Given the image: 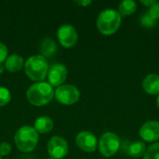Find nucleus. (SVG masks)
Here are the masks:
<instances>
[{
	"label": "nucleus",
	"mask_w": 159,
	"mask_h": 159,
	"mask_svg": "<svg viewBox=\"0 0 159 159\" xmlns=\"http://www.w3.org/2000/svg\"><path fill=\"white\" fill-rule=\"evenodd\" d=\"M143 90L150 95H159V75L150 74L143 81Z\"/></svg>",
	"instance_id": "nucleus-12"
},
{
	"label": "nucleus",
	"mask_w": 159,
	"mask_h": 159,
	"mask_svg": "<svg viewBox=\"0 0 159 159\" xmlns=\"http://www.w3.org/2000/svg\"><path fill=\"white\" fill-rule=\"evenodd\" d=\"M137 9V3L133 0H125L119 3L117 12L121 17H128L132 15Z\"/></svg>",
	"instance_id": "nucleus-17"
},
{
	"label": "nucleus",
	"mask_w": 159,
	"mask_h": 159,
	"mask_svg": "<svg viewBox=\"0 0 159 159\" xmlns=\"http://www.w3.org/2000/svg\"><path fill=\"white\" fill-rule=\"evenodd\" d=\"M48 159H53V158H48Z\"/></svg>",
	"instance_id": "nucleus-29"
},
{
	"label": "nucleus",
	"mask_w": 159,
	"mask_h": 159,
	"mask_svg": "<svg viewBox=\"0 0 159 159\" xmlns=\"http://www.w3.org/2000/svg\"><path fill=\"white\" fill-rule=\"evenodd\" d=\"M143 159H159V143H153L146 149Z\"/></svg>",
	"instance_id": "nucleus-18"
},
{
	"label": "nucleus",
	"mask_w": 159,
	"mask_h": 159,
	"mask_svg": "<svg viewBox=\"0 0 159 159\" xmlns=\"http://www.w3.org/2000/svg\"><path fill=\"white\" fill-rule=\"evenodd\" d=\"M157 23V20L155 19H153L148 12L146 13H143V16L141 17V24L143 26V27H146V28H152L156 25Z\"/></svg>",
	"instance_id": "nucleus-20"
},
{
	"label": "nucleus",
	"mask_w": 159,
	"mask_h": 159,
	"mask_svg": "<svg viewBox=\"0 0 159 159\" xmlns=\"http://www.w3.org/2000/svg\"><path fill=\"white\" fill-rule=\"evenodd\" d=\"M28 102L34 106H44L51 102L54 97L53 88L48 82H36L26 92Z\"/></svg>",
	"instance_id": "nucleus-1"
},
{
	"label": "nucleus",
	"mask_w": 159,
	"mask_h": 159,
	"mask_svg": "<svg viewBox=\"0 0 159 159\" xmlns=\"http://www.w3.org/2000/svg\"><path fill=\"white\" fill-rule=\"evenodd\" d=\"M23 65H24L23 58L17 54H12L10 56H7L4 64L5 69L12 73L20 71L23 67Z\"/></svg>",
	"instance_id": "nucleus-13"
},
{
	"label": "nucleus",
	"mask_w": 159,
	"mask_h": 159,
	"mask_svg": "<svg viewBox=\"0 0 159 159\" xmlns=\"http://www.w3.org/2000/svg\"><path fill=\"white\" fill-rule=\"evenodd\" d=\"M10 100H11L10 91L5 87H0V106L7 105L10 102Z\"/></svg>",
	"instance_id": "nucleus-19"
},
{
	"label": "nucleus",
	"mask_w": 159,
	"mask_h": 159,
	"mask_svg": "<svg viewBox=\"0 0 159 159\" xmlns=\"http://www.w3.org/2000/svg\"><path fill=\"white\" fill-rule=\"evenodd\" d=\"M75 143L82 151L92 153L97 149L98 140L92 132L81 131L75 137Z\"/></svg>",
	"instance_id": "nucleus-10"
},
{
	"label": "nucleus",
	"mask_w": 159,
	"mask_h": 159,
	"mask_svg": "<svg viewBox=\"0 0 159 159\" xmlns=\"http://www.w3.org/2000/svg\"><path fill=\"white\" fill-rule=\"evenodd\" d=\"M56 100L63 105H73L78 102L80 92L74 85H61L54 91Z\"/></svg>",
	"instance_id": "nucleus-6"
},
{
	"label": "nucleus",
	"mask_w": 159,
	"mask_h": 159,
	"mask_svg": "<svg viewBox=\"0 0 159 159\" xmlns=\"http://www.w3.org/2000/svg\"><path fill=\"white\" fill-rule=\"evenodd\" d=\"M69 146L65 139L60 136H53L48 143V155L53 159L64 158L68 154Z\"/></svg>",
	"instance_id": "nucleus-7"
},
{
	"label": "nucleus",
	"mask_w": 159,
	"mask_h": 159,
	"mask_svg": "<svg viewBox=\"0 0 159 159\" xmlns=\"http://www.w3.org/2000/svg\"><path fill=\"white\" fill-rule=\"evenodd\" d=\"M146 151V145L143 142L136 141L129 144L127 149V153L129 157L133 158H140L143 157Z\"/></svg>",
	"instance_id": "nucleus-16"
},
{
	"label": "nucleus",
	"mask_w": 159,
	"mask_h": 159,
	"mask_svg": "<svg viewBox=\"0 0 159 159\" xmlns=\"http://www.w3.org/2000/svg\"><path fill=\"white\" fill-rule=\"evenodd\" d=\"M34 128L37 133H48L53 129V121L50 117L43 116L35 119Z\"/></svg>",
	"instance_id": "nucleus-15"
},
{
	"label": "nucleus",
	"mask_w": 159,
	"mask_h": 159,
	"mask_svg": "<svg viewBox=\"0 0 159 159\" xmlns=\"http://www.w3.org/2000/svg\"><path fill=\"white\" fill-rule=\"evenodd\" d=\"M157 1V0H142L141 1V3L143 5V6H145V7H152L154 4H156Z\"/></svg>",
	"instance_id": "nucleus-24"
},
{
	"label": "nucleus",
	"mask_w": 159,
	"mask_h": 159,
	"mask_svg": "<svg viewBox=\"0 0 159 159\" xmlns=\"http://www.w3.org/2000/svg\"><path fill=\"white\" fill-rule=\"evenodd\" d=\"M39 50L44 58H48L53 56L57 51V45L53 39L50 37L44 38L39 44Z\"/></svg>",
	"instance_id": "nucleus-14"
},
{
	"label": "nucleus",
	"mask_w": 159,
	"mask_h": 159,
	"mask_svg": "<svg viewBox=\"0 0 159 159\" xmlns=\"http://www.w3.org/2000/svg\"><path fill=\"white\" fill-rule=\"evenodd\" d=\"M100 153L104 157L115 156L120 149L121 141L118 135L114 132H105L102 135L98 142Z\"/></svg>",
	"instance_id": "nucleus-5"
},
{
	"label": "nucleus",
	"mask_w": 159,
	"mask_h": 159,
	"mask_svg": "<svg viewBox=\"0 0 159 159\" xmlns=\"http://www.w3.org/2000/svg\"><path fill=\"white\" fill-rule=\"evenodd\" d=\"M11 151V145L7 143H0V156L5 157L7 156Z\"/></svg>",
	"instance_id": "nucleus-22"
},
{
	"label": "nucleus",
	"mask_w": 159,
	"mask_h": 159,
	"mask_svg": "<svg viewBox=\"0 0 159 159\" xmlns=\"http://www.w3.org/2000/svg\"><path fill=\"white\" fill-rule=\"evenodd\" d=\"M139 134L143 142L155 143L159 140V121H146L140 128Z\"/></svg>",
	"instance_id": "nucleus-9"
},
{
	"label": "nucleus",
	"mask_w": 159,
	"mask_h": 159,
	"mask_svg": "<svg viewBox=\"0 0 159 159\" xmlns=\"http://www.w3.org/2000/svg\"><path fill=\"white\" fill-rule=\"evenodd\" d=\"M39 136L34 127H20L15 133L14 142L17 148L22 153H30L34 150L38 143Z\"/></svg>",
	"instance_id": "nucleus-4"
},
{
	"label": "nucleus",
	"mask_w": 159,
	"mask_h": 159,
	"mask_svg": "<svg viewBox=\"0 0 159 159\" xmlns=\"http://www.w3.org/2000/svg\"><path fill=\"white\" fill-rule=\"evenodd\" d=\"M0 159H2V158H1V156H0Z\"/></svg>",
	"instance_id": "nucleus-28"
},
{
	"label": "nucleus",
	"mask_w": 159,
	"mask_h": 159,
	"mask_svg": "<svg viewBox=\"0 0 159 159\" xmlns=\"http://www.w3.org/2000/svg\"><path fill=\"white\" fill-rule=\"evenodd\" d=\"M7 52L8 50L7 46L4 43L0 42V63L5 62L6 59L7 58Z\"/></svg>",
	"instance_id": "nucleus-23"
},
{
	"label": "nucleus",
	"mask_w": 159,
	"mask_h": 159,
	"mask_svg": "<svg viewBox=\"0 0 159 159\" xmlns=\"http://www.w3.org/2000/svg\"><path fill=\"white\" fill-rule=\"evenodd\" d=\"M75 3L78 4V5H80V6L86 7V6H88L89 4H91V1H89V0H87V1H76Z\"/></svg>",
	"instance_id": "nucleus-25"
},
{
	"label": "nucleus",
	"mask_w": 159,
	"mask_h": 159,
	"mask_svg": "<svg viewBox=\"0 0 159 159\" xmlns=\"http://www.w3.org/2000/svg\"><path fill=\"white\" fill-rule=\"evenodd\" d=\"M157 108L159 109V95L157 96Z\"/></svg>",
	"instance_id": "nucleus-27"
},
{
	"label": "nucleus",
	"mask_w": 159,
	"mask_h": 159,
	"mask_svg": "<svg viewBox=\"0 0 159 159\" xmlns=\"http://www.w3.org/2000/svg\"><path fill=\"white\" fill-rule=\"evenodd\" d=\"M4 71H5V66L2 63H0V74H3Z\"/></svg>",
	"instance_id": "nucleus-26"
},
{
	"label": "nucleus",
	"mask_w": 159,
	"mask_h": 159,
	"mask_svg": "<svg viewBox=\"0 0 159 159\" xmlns=\"http://www.w3.org/2000/svg\"><path fill=\"white\" fill-rule=\"evenodd\" d=\"M122 17L117 10L107 8L102 10L97 18V28L99 32L104 35L114 34L121 26Z\"/></svg>",
	"instance_id": "nucleus-2"
},
{
	"label": "nucleus",
	"mask_w": 159,
	"mask_h": 159,
	"mask_svg": "<svg viewBox=\"0 0 159 159\" xmlns=\"http://www.w3.org/2000/svg\"><path fill=\"white\" fill-rule=\"evenodd\" d=\"M57 37L62 47L69 48L76 45L78 40V34L74 26L70 24H63L58 29Z\"/></svg>",
	"instance_id": "nucleus-8"
},
{
	"label": "nucleus",
	"mask_w": 159,
	"mask_h": 159,
	"mask_svg": "<svg viewBox=\"0 0 159 159\" xmlns=\"http://www.w3.org/2000/svg\"><path fill=\"white\" fill-rule=\"evenodd\" d=\"M48 63L42 55L31 56L24 62L25 74L33 81L42 82L48 75Z\"/></svg>",
	"instance_id": "nucleus-3"
},
{
	"label": "nucleus",
	"mask_w": 159,
	"mask_h": 159,
	"mask_svg": "<svg viewBox=\"0 0 159 159\" xmlns=\"http://www.w3.org/2000/svg\"><path fill=\"white\" fill-rule=\"evenodd\" d=\"M148 13L149 15L155 19L156 20H157L159 19V2H157L156 4H154L152 7H149V10H148Z\"/></svg>",
	"instance_id": "nucleus-21"
},
{
	"label": "nucleus",
	"mask_w": 159,
	"mask_h": 159,
	"mask_svg": "<svg viewBox=\"0 0 159 159\" xmlns=\"http://www.w3.org/2000/svg\"><path fill=\"white\" fill-rule=\"evenodd\" d=\"M67 75H68L67 68L63 64L61 63L54 64L48 69V84L51 87L58 88L65 82L67 78Z\"/></svg>",
	"instance_id": "nucleus-11"
}]
</instances>
